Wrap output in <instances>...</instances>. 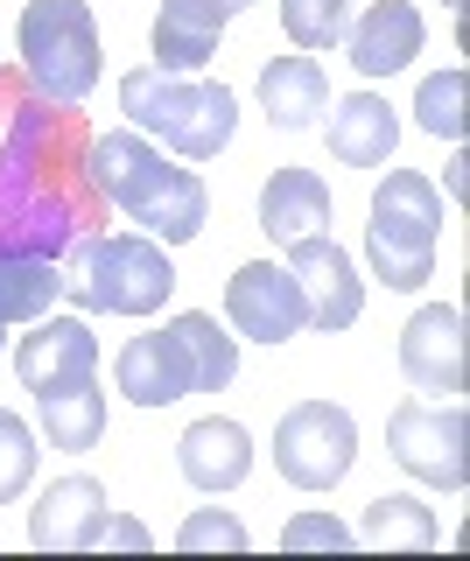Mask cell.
Listing matches in <instances>:
<instances>
[{"label": "cell", "instance_id": "cell-16", "mask_svg": "<svg viewBox=\"0 0 470 561\" xmlns=\"http://www.w3.org/2000/svg\"><path fill=\"white\" fill-rule=\"evenodd\" d=\"M393 140H400V119L379 92H352L330 105V154L344 169H379L393 154Z\"/></svg>", "mask_w": 470, "mask_h": 561}, {"label": "cell", "instance_id": "cell-18", "mask_svg": "<svg viewBox=\"0 0 470 561\" xmlns=\"http://www.w3.org/2000/svg\"><path fill=\"white\" fill-rule=\"evenodd\" d=\"M106 513V484L99 478H57L28 513V548L57 554V548H84V526Z\"/></svg>", "mask_w": 470, "mask_h": 561}, {"label": "cell", "instance_id": "cell-23", "mask_svg": "<svg viewBox=\"0 0 470 561\" xmlns=\"http://www.w3.org/2000/svg\"><path fill=\"white\" fill-rule=\"evenodd\" d=\"M358 540H365V548H414V554H428L435 540H443V526H435V513H428L422 499H400V491H387V499L365 505Z\"/></svg>", "mask_w": 470, "mask_h": 561}, {"label": "cell", "instance_id": "cell-20", "mask_svg": "<svg viewBox=\"0 0 470 561\" xmlns=\"http://www.w3.org/2000/svg\"><path fill=\"white\" fill-rule=\"evenodd\" d=\"M64 302L57 253H0V323H36Z\"/></svg>", "mask_w": 470, "mask_h": 561}, {"label": "cell", "instance_id": "cell-12", "mask_svg": "<svg viewBox=\"0 0 470 561\" xmlns=\"http://www.w3.org/2000/svg\"><path fill=\"white\" fill-rule=\"evenodd\" d=\"M422 8L414 0H372V8L358 14L352 28H344V49H352V64L365 78H393V70H408L422 57Z\"/></svg>", "mask_w": 470, "mask_h": 561}, {"label": "cell", "instance_id": "cell-24", "mask_svg": "<svg viewBox=\"0 0 470 561\" xmlns=\"http://www.w3.org/2000/svg\"><path fill=\"white\" fill-rule=\"evenodd\" d=\"M282 28L295 49H337L352 28V0H282Z\"/></svg>", "mask_w": 470, "mask_h": 561}, {"label": "cell", "instance_id": "cell-10", "mask_svg": "<svg viewBox=\"0 0 470 561\" xmlns=\"http://www.w3.org/2000/svg\"><path fill=\"white\" fill-rule=\"evenodd\" d=\"M14 373H22L28 393H64L78 379H99V337L84 316H36V330L14 351Z\"/></svg>", "mask_w": 470, "mask_h": 561}, {"label": "cell", "instance_id": "cell-26", "mask_svg": "<svg viewBox=\"0 0 470 561\" xmlns=\"http://www.w3.org/2000/svg\"><path fill=\"white\" fill-rule=\"evenodd\" d=\"M28 478H36V428H28L22 414L0 408V505L22 499Z\"/></svg>", "mask_w": 470, "mask_h": 561}, {"label": "cell", "instance_id": "cell-25", "mask_svg": "<svg viewBox=\"0 0 470 561\" xmlns=\"http://www.w3.org/2000/svg\"><path fill=\"white\" fill-rule=\"evenodd\" d=\"M414 119H422V134H435V140H463V70L428 78L422 99H414Z\"/></svg>", "mask_w": 470, "mask_h": 561}, {"label": "cell", "instance_id": "cell-31", "mask_svg": "<svg viewBox=\"0 0 470 561\" xmlns=\"http://www.w3.org/2000/svg\"><path fill=\"white\" fill-rule=\"evenodd\" d=\"M0 330H8V323H0Z\"/></svg>", "mask_w": 470, "mask_h": 561}, {"label": "cell", "instance_id": "cell-9", "mask_svg": "<svg viewBox=\"0 0 470 561\" xmlns=\"http://www.w3.org/2000/svg\"><path fill=\"white\" fill-rule=\"evenodd\" d=\"M288 274L302 280V302H309V330H352L365 316V280L352 267V253H344L330 232H302L288 239Z\"/></svg>", "mask_w": 470, "mask_h": 561}, {"label": "cell", "instance_id": "cell-6", "mask_svg": "<svg viewBox=\"0 0 470 561\" xmlns=\"http://www.w3.org/2000/svg\"><path fill=\"white\" fill-rule=\"evenodd\" d=\"M358 456V421L337 408V400H295L274 428V470L295 484V491H330L344 484Z\"/></svg>", "mask_w": 470, "mask_h": 561}, {"label": "cell", "instance_id": "cell-19", "mask_svg": "<svg viewBox=\"0 0 470 561\" xmlns=\"http://www.w3.org/2000/svg\"><path fill=\"white\" fill-rule=\"evenodd\" d=\"M260 105H267L274 127H317V113L330 105V78L317 57H274L260 70Z\"/></svg>", "mask_w": 470, "mask_h": 561}, {"label": "cell", "instance_id": "cell-2", "mask_svg": "<svg viewBox=\"0 0 470 561\" xmlns=\"http://www.w3.org/2000/svg\"><path fill=\"white\" fill-rule=\"evenodd\" d=\"M119 113L162 148H176L183 162H218L239 127V99L225 84H190L183 70H154V64L119 78Z\"/></svg>", "mask_w": 470, "mask_h": 561}, {"label": "cell", "instance_id": "cell-7", "mask_svg": "<svg viewBox=\"0 0 470 561\" xmlns=\"http://www.w3.org/2000/svg\"><path fill=\"white\" fill-rule=\"evenodd\" d=\"M463 443H470V421H463V408H443V400H400L387 421L393 463L435 491H463V478H470Z\"/></svg>", "mask_w": 470, "mask_h": 561}, {"label": "cell", "instance_id": "cell-15", "mask_svg": "<svg viewBox=\"0 0 470 561\" xmlns=\"http://www.w3.org/2000/svg\"><path fill=\"white\" fill-rule=\"evenodd\" d=\"M232 14L218 0H162L154 14V70H204L218 57V35Z\"/></svg>", "mask_w": 470, "mask_h": 561}, {"label": "cell", "instance_id": "cell-28", "mask_svg": "<svg viewBox=\"0 0 470 561\" xmlns=\"http://www.w3.org/2000/svg\"><path fill=\"white\" fill-rule=\"evenodd\" d=\"M176 548H183V554H197V548H225V554H239V548H247V526H239L232 513H190V519H183V534H176Z\"/></svg>", "mask_w": 470, "mask_h": 561}, {"label": "cell", "instance_id": "cell-13", "mask_svg": "<svg viewBox=\"0 0 470 561\" xmlns=\"http://www.w3.org/2000/svg\"><path fill=\"white\" fill-rule=\"evenodd\" d=\"M176 470L197 491H239L247 484V470H253V435L239 428V421H225V414H204V421H190L183 428V443H176Z\"/></svg>", "mask_w": 470, "mask_h": 561}, {"label": "cell", "instance_id": "cell-4", "mask_svg": "<svg viewBox=\"0 0 470 561\" xmlns=\"http://www.w3.org/2000/svg\"><path fill=\"white\" fill-rule=\"evenodd\" d=\"M435 239H443V197L422 169H393L372 190V225H365V260L387 288H422L435 280Z\"/></svg>", "mask_w": 470, "mask_h": 561}, {"label": "cell", "instance_id": "cell-27", "mask_svg": "<svg viewBox=\"0 0 470 561\" xmlns=\"http://www.w3.org/2000/svg\"><path fill=\"white\" fill-rule=\"evenodd\" d=\"M282 548L288 554H302V548H330V554H337V548H352V526H344L337 513H295L282 526Z\"/></svg>", "mask_w": 470, "mask_h": 561}, {"label": "cell", "instance_id": "cell-29", "mask_svg": "<svg viewBox=\"0 0 470 561\" xmlns=\"http://www.w3.org/2000/svg\"><path fill=\"white\" fill-rule=\"evenodd\" d=\"M84 548H134V554H141L148 548V526L127 519V513H99L92 526H84Z\"/></svg>", "mask_w": 470, "mask_h": 561}, {"label": "cell", "instance_id": "cell-11", "mask_svg": "<svg viewBox=\"0 0 470 561\" xmlns=\"http://www.w3.org/2000/svg\"><path fill=\"white\" fill-rule=\"evenodd\" d=\"M400 373L414 393H463V309L428 302L400 330Z\"/></svg>", "mask_w": 470, "mask_h": 561}, {"label": "cell", "instance_id": "cell-5", "mask_svg": "<svg viewBox=\"0 0 470 561\" xmlns=\"http://www.w3.org/2000/svg\"><path fill=\"white\" fill-rule=\"evenodd\" d=\"M14 49H22V70L43 99H57V105L92 99V84H99L92 0H28L22 28H14Z\"/></svg>", "mask_w": 470, "mask_h": 561}, {"label": "cell", "instance_id": "cell-22", "mask_svg": "<svg viewBox=\"0 0 470 561\" xmlns=\"http://www.w3.org/2000/svg\"><path fill=\"white\" fill-rule=\"evenodd\" d=\"M169 330H176V344H183V358H190V393H225V386L239 379V344L218 330V316L183 309Z\"/></svg>", "mask_w": 470, "mask_h": 561}, {"label": "cell", "instance_id": "cell-17", "mask_svg": "<svg viewBox=\"0 0 470 561\" xmlns=\"http://www.w3.org/2000/svg\"><path fill=\"white\" fill-rule=\"evenodd\" d=\"M330 225V183L317 169H274L267 190H260V232L267 239H302Z\"/></svg>", "mask_w": 470, "mask_h": 561}, {"label": "cell", "instance_id": "cell-14", "mask_svg": "<svg viewBox=\"0 0 470 561\" xmlns=\"http://www.w3.org/2000/svg\"><path fill=\"white\" fill-rule=\"evenodd\" d=\"M113 379L134 408H176V400H190V358H183L176 330H148V337L119 344Z\"/></svg>", "mask_w": 470, "mask_h": 561}, {"label": "cell", "instance_id": "cell-8", "mask_svg": "<svg viewBox=\"0 0 470 561\" xmlns=\"http://www.w3.org/2000/svg\"><path fill=\"white\" fill-rule=\"evenodd\" d=\"M225 316H232L239 337L253 344H288L309 330V302H302V280L274 260H247L232 280H225Z\"/></svg>", "mask_w": 470, "mask_h": 561}, {"label": "cell", "instance_id": "cell-1", "mask_svg": "<svg viewBox=\"0 0 470 561\" xmlns=\"http://www.w3.org/2000/svg\"><path fill=\"white\" fill-rule=\"evenodd\" d=\"M84 169H92L99 197L119 204L148 239H162V245L197 239L204 218H211V190H204V175L162 162V148H148V134H134V127L99 134L92 148H84Z\"/></svg>", "mask_w": 470, "mask_h": 561}, {"label": "cell", "instance_id": "cell-30", "mask_svg": "<svg viewBox=\"0 0 470 561\" xmlns=\"http://www.w3.org/2000/svg\"><path fill=\"white\" fill-rule=\"evenodd\" d=\"M218 8H225V14H239V8H253V0H218Z\"/></svg>", "mask_w": 470, "mask_h": 561}, {"label": "cell", "instance_id": "cell-21", "mask_svg": "<svg viewBox=\"0 0 470 561\" xmlns=\"http://www.w3.org/2000/svg\"><path fill=\"white\" fill-rule=\"evenodd\" d=\"M43 408V435H49V449H99V435H106V393H99V379H78V386H64V393H43L36 400Z\"/></svg>", "mask_w": 470, "mask_h": 561}, {"label": "cell", "instance_id": "cell-3", "mask_svg": "<svg viewBox=\"0 0 470 561\" xmlns=\"http://www.w3.org/2000/svg\"><path fill=\"white\" fill-rule=\"evenodd\" d=\"M78 309L92 316H154L176 295V260L148 232H106L78 245V280H64Z\"/></svg>", "mask_w": 470, "mask_h": 561}]
</instances>
